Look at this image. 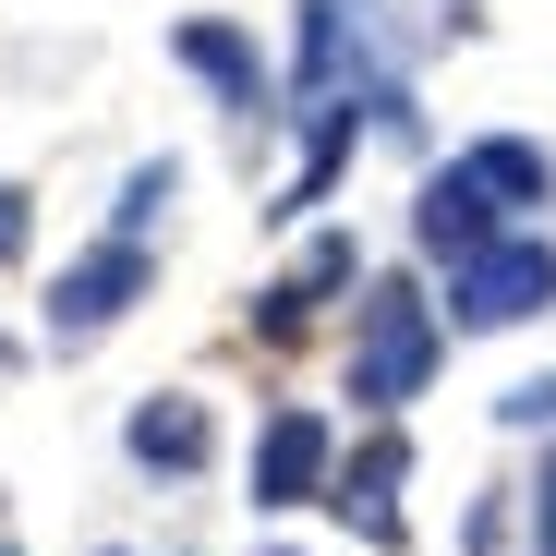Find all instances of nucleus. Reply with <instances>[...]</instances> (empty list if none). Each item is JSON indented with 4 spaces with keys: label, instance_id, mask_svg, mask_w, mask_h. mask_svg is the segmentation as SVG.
<instances>
[{
    "label": "nucleus",
    "instance_id": "f257e3e1",
    "mask_svg": "<svg viewBox=\"0 0 556 556\" xmlns=\"http://www.w3.org/2000/svg\"><path fill=\"white\" fill-rule=\"evenodd\" d=\"M435 351H447V339H435L424 291L376 278V291H363V315H351V400H363V412H400V400H424Z\"/></svg>",
    "mask_w": 556,
    "mask_h": 556
},
{
    "label": "nucleus",
    "instance_id": "f03ea898",
    "mask_svg": "<svg viewBox=\"0 0 556 556\" xmlns=\"http://www.w3.org/2000/svg\"><path fill=\"white\" fill-rule=\"evenodd\" d=\"M459 327H520V315H544L556 303V242L544 230H496L484 254H459Z\"/></svg>",
    "mask_w": 556,
    "mask_h": 556
},
{
    "label": "nucleus",
    "instance_id": "7ed1b4c3",
    "mask_svg": "<svg viewBox=\"0 0 556 556\" xmlns=\"http://www.w3.org/2000/svg\"><path fill=\"white\" fill-rule=\"evenodd\" d=\"M146 242H98V254H85V266H61V291H49V339L61 351H85V339H110L134 303H146Z\"/></svg>",
    "mask_w": 556,
    "mask_h": 556
},
{
    "label": "nucleus",
    "instance_id": "20e7f679",
    "mask_svg": "<svg viewBox=\"0 0 556 556\" xmlns=\"http://www.w3.org/2000/svg\"><path fill=\"white\" fill-rule=\"evenodd\" d=\"M303 98H376V0H303Z\"/></svg>",
    "mask_w": 556,
    "mask_h": 556
},
{
    "label": "nucleus",
    "instance_id": "39448f33",
    "mask_svg": "<svg viewBox=\"0 0 556 556\" xmlns=\"http://www.w3.org/2000/svg\"><path fill=\"white\" fill-rule=\"evenodd\" d=\"M327 496V412H278L254 435V508H303Z\"/></svg>",
    "mask_w": 556,
    "mask_h": 556
},
{
    "label": "nucleus",
    "instance_id": "423d86ee",
    "mask_svg": "<svg viewBox=\"0 0 556 556\" xmlns=\"http://www.w3.org/2000/svg\"><path fill=\"white\" fill-rule=\"evenodd\" d=\"M412 242H424V254H447V266H459V254H484V242H496V194L447 157L424 194H412Z\"/></svg>",
    "mask_w": 556,
    "mask_h": 556
},
{
    "label": "nucleus",
    "instance_id": "0eeeda50",
    "mask_svg": "<svg viewBox=\"0 0 556 556\" xmlns=\"http://www.w3.org/2000/svg\"><path fill=\"white\" fill-rule=\"evenodd\" d=\"M400 472H412V447H400V435H376V447H363L351 472L327 484V508H339L363 544H400Z\"/></svg>",
    "mask_w": 556,
    "mask_h": 556
},
{
    "label": "nucleus",
    "instance_id": "6e6552de",
    "mask_svg": "<svg viewBox=\"0 0 556 556\" xmlns=\"http://www.w3.org/2000/svg\"><path fill=\"white\" fill-rule=\"evenodd\" d=\"M181 61H194V73L218 85V98L242 110V122H266V98H278V85H266V61H254V37H230V25H181Z\"/></svg>",
    "mask_w": 556,
    "mask_h": 556
},
{
    "label": "nucleus",
    "instance_id": "1a4fd4ad",
    "mask_svg": "<svg viewBox=\"0 0 556 556\" xmlns=\"http://www.w3.org/2000/svg\"><path fill=\"white\" fill-rule=\"evenodd\" d=\"M459 169H472L496 206H544V194H556V157H544V146H520V134H484V146H459Z\"/></svg>",
    "mask_w": 556,
    "mask_h": 556
},
{
    "label": "nucleus",
    "instance_id": "9d476101",
    "mask_svg": "<svg viewBox=\"0 0 556 556\" xmlns=\"http://www.w3.org/2000/svg\"><path fill=\"white\" fill-rule=\"evenodd\" d=\"M351 278H363V254H351V242H315V254H303V266L266 291V339H291V327H303L327 291H351Z\"/></svg>",
    "mask_w": 556,
    "mask_h": 556
},
{
    "label": "nucleus",
    "instance_id": "9b49d317",
    "mask_svg": "<svg viewBox=\"0 0 556 556\" xmlns=\"http://www.w3.org/2000/svg\"><path fill=\"white\" fill-rule=\"evenodd\" d=\"M134 459H146V472H194V459H206V412L194 400H146L134 412Z\"/></svg>",
    "mask_w": 556,
    "mask_h": 556
},
{
    "label": "nucleus",
    "instance_id": "f8f14e48",
    "mask_svg": "<svg viewBox=\"0 0 556 556\" xmlns=\"http://www.w3.org/2000/svg\"><path fill=\"white\" fill-rule=\"evenodd\" d=\"M169 194H181V157H146V169H134V181H122V206H110V242H146V230H157V206H169Z\"/></svg>",
    "mask_w": 556,
    "mask_h": 556
},
{
    "label": "nucleus",
    "instance_id": "ddd939ff",
    "mask_svg": "<svg viewBox=\"0 0 556 556\" xmlns=\"http://www.w3.org/2000/svg\"><path fill=\"white\" fill-rule=\"evenodd\" d=\"M25 242H37V218H25V194H13V181H0V266H13Z\"/></svg>",
    "mask_w": 556,
    "mask_h": 556
},
{
    "label": "nucleus",
    "instance_id": "4468645a",
    "mask_svg": "<svg viewBox=\"0 0 556 556\" xmlns=\"http://www.w3.org/2000/svg\"><path fill=\"white\" fill-rule=\"evenodd\" d=\"M532 544L556 556V447H544V484H532Z\"/></svg>",
    "mask_w": 556,
    "mask_h": 556
},
{
    "label": "nucleus",
    "instance_id": "2eb2a0df",
    "mask_svg": "<svg viewBox=\"0 0 556 556\" xmlns=\"http://www.w3.org/2000/svg\"><path fill=\"white\" fill-rule=\"evenodd\" d=\"M0 351H13V339H0Z\"/></svg>",
    "mask_w": 556,
    "mask_h": 556
}]
</instances>
